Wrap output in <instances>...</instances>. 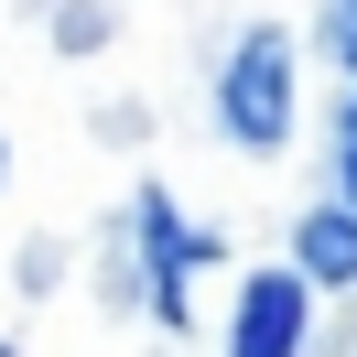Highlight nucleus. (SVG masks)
<instances>
[{
	"instance_id": "f257e3e1",
	"label": "nucleus",
	"mask_w": 357,
	"mask_h": 357,
	"mask_svg": "<svg viewBox=\"0 0 357 357\" xmlns=\"http://www.w3.org/2000/svg\"><path fill=\"white\" fill-rule=\"evenodd\" d=\"M217 119L249 152H282L292 141V33H271V22L238 33V54H227V76H217Z\"/></svg>"
},
{
	"instance_id": "f03ea898",
	"label": "nucleus",
	"mask_w": 357,
	"mask_h": 357,
	"mask_svg": "<svg viewBox=\"0 0 357 357\" xmlns=\"http://www.w3.org/2000/svg\"><path fill=\"white\" fill-rule=\"evenodd\" d=\"M130 227H141V271H152V314H162V325L184 335V325H195V303H184V292H195V271L217 260V227L174 217V195H162V184H141Z\"/></svg>"
},
{
	"instance_id": "7ed1b4c3",
	"label": "nucleus",
	"mask_w": 357,
	"mask_h": 357,
	"mask_svg": "<svg viewBox=\"0 0 357 357\" xmlns=\"http://www.w3.org/2000/svg\"><path fill=\"white\" fill-rule=\"evenodd\" d=\"M303 325H314V292L292 271H249L238 282V325H227V357H303Z\"/></svg>"
},
{
	"instance_id": "20e7f679",
	"label": "nucleus",
	"mask_w": 357,
	"mask_h": 357,
	"mask_svg": "<svg viewBox=\"0 0 357 357\" xmlns=\"http://www.w3.org/2000/svg\"><path fill=\"white\" fill-rule=\"evenodd\" d=\"M292 282H357V217L347 206H314L303 227H292Z\"/></svg>"
},
{
	"instance_id": "39448f33",
	"label": "nucleus",
	"mask_w": 357,
	"mask_h": 357,
	"mask_svg": "<svg viewBox=\"0 0 357 357\" xmlns=\"http://www.w3.org/2000/svg\"><path fill=\"white\" fill-rule=\"evenodd\" d=\"M335 174H347V217H357V87H347V119H335Z\"/></svg>"
},
{
	"instance_id": "423d86ee",
	"label": "nucleus",
	"mask_w": 357,
	"mask_h": 357,
	"mask_svg": "<svg viewBox=\"0 0 357 357\" xmlns=\"http://www.w3.org/2000/svg\"><path fill=\"white\" fill-rule=\"evenodd\" d=\"M325 44H335V66H357V0H325Z\"/></svg>"
},
{
	"instance_id": "0eeeda50",
	"label": "nucleus",
	"mask_w": 357,
	"mask_h": 357,
	"mask_svg": "<svg viewBox=\"0 0 357 357\" xmlns=\"http://www.w3.org/2000/svg\"><path fill=\"white\" fill-rule=\"evenodd\" d=\"M0 174H11V141H0Z\"/></svg>"
},
{
	"instance_id": "6e6552de",
	"label": "nucleus",
	"mask_w": 357,
	"mask_h": 357,
	"mask_svg": "<svg viewBox=\"0 0 357 357\" xmlns=\"http://www.w3.org/2000/svg\"><path fill=\"white\" fill-rule=\"evenodd\" d=\"M0 357H11V347H0Z\"/></svg>"
}]
</instances>
